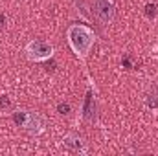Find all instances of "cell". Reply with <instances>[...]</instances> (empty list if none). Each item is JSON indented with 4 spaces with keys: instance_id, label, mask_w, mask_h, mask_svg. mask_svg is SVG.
<instances>
[{
    "instance_id": "obj_1",
    "label": "cell",
    "mask_w": 158,
    "mask_h": 156,
    "mask_svg": "<svg viewBox=\"0 0 158 156\" xmlns=\"http://www.w3.org/2000/svg\"><path fill=\"white\" fill-rule=\"evenodd\" d=\"M66 37H68V44L70 48L74 50V53L85 59L96 40V35L94 31L88 28V26H83V24H72L66 31Z\"/></svg>"
},
{
    "instance_id": "obj_2",
    "label": "cell",
    "mask_w": 158,
    "mask_h": 156,
    "mask_svg": "<svg viewBox=\"0 0 158 156\" xmlns=\"http://www.w3.org/2000/svg\"><path fill=\"white\" fill-rule=\"evenodd\" d=\"M90 9L101 26H110L116 15L114 0H90Z\"/></svg>"
},
{
    "instance_id": "obj_3",
    "label": "cell",
    "mask_w": 158,
    "mask_h": 156,
    "mask_svg": "<svg viewBox=\"0 0 158 156\" xmlns=\"http://www.w3.org/2000/svg\"><path fill=\"white\" fill-rule=\"evenodd\" d=\"M26 55H28L30 61H35V63L52 59V55H53V46H52L50 42H46V40H31V42H28V46H26Z\"/></svg>"
},
{
    "instance_id": "obj_4",
    "label": "cell",
    "mask_w": 158,
    "mask_h": 156,
    "mask_svg": "<svg viewBox=\"0 0 158 156\" xmlns=\"http://www.w3.org/2000/svg\"><path fill=\"white\" fill-rule=\"evenodd\" d=\"M24 129H26V132H30V134L37 136V134H40V132L44 130V123H42V119H40L37 114H31V112H28L26 123H24Z\"/></svg>"
},
{
    "instance_id": "obj_5",
    "label": "cell",
    "mask_w": 158,
    "mask_h": 156,
    "mask_svg": "<svg viewBox=\"0 0 158 156\" xmlns=\"http://www.w3.org/2000/svg\"><path fill=\"white\" fill-rule=\"evenodd\" d=\"M64 145L66 147H70L72 151H76V153H81V154H86V143H85V140L81 138V136H76V134H70V136H64Z\"/></svg>"
},
{
    "instance_id": "obj_6",
    "label": "cell",
    "mask_w": 158,
    "mask_h": 156,
    "mask_svg": "<svg viewBox=\"0 0 158 156\" xmlns=\"http://www.w3.org/2000/svg\"><path fill=\"white\" fill-rule=\"evenodd\" d=\"M83 116L86 117L88 121H94V119H96V101H94V97H92V92L86 94L85 107H83Z\"/></svg>"
},
{
    "instance_id": "obj_7",
    "label": "cell",
    "mask_w": 158,
    "mask_h": 156,
    "mask_svg": "<svg viewBox=\"0 0 158 156\" xmlns=\"http://www.w3.org/2000/svg\"><path fill=\"white\" fill-rule=\"evenodd\" d=\"M158 7H156V4H153V2H149V4H145V17L149 18V20H153L155 17H156V11Z\"/></svg>"
},
{
    "instance_id": "obj_8",
    "label": "cell",
    "mask_w": 158,
    "mask_h": 156,
    "mask_svg": "<svg viewBox=\"0 0 158 156\" xmlns=\"http://www.w3.org/2000/svg\"><path fill=\"white\" fill-rule=\"evenodd\" d=\"M26 117H28V112H15V114H13V121H15L19 127H24Z\"/></svg>"
},
{
    "instance_id": "obj_9",
    "label": "cell",
    "mask_w": 158,
    "mask_h": 156,
    "mask_svg": "<svg viewBox=\"0 0 158 156\" xmlns=\"http://www.w3.org/2000/svg\"><path fill=\"white\" fill-rule=\"evenodd\" d=\"M147 107L149 109H158V96L156 94H149L147 96Z\"/></svg>"
},
{
    "instance_id": "obj_10",
    "label": "cell",
    "mask_w": 158,
    "mask_h": 156,
    "mask_svg": "<svg viewBox=\"0 0 158 156\" xmlns=\"http://www.w3.org/2000/svg\"><path fill=\"white\" fill-rule=\"evenodd\" d=\"M57 112L63 114V116L70 114V105H68V103H59V105H57Z\"/></svg>"
},
{
    "instance_id": "obj_11",
    "label": "cell",
    "mask_w": 158,
    "mask_h": 156,
    "mask_svg": "<svg viewBox=\"0 0 158 156\" xmlns=\"http://www.w3.org/2000/svg\"><path fill=\"white\" fill-rule=\"evenodd\" d=\"M9 107H11L9 97H7V96H2V97H0V109L4 110V109H9Z\"/></svg>"
},
{
    "instance_id": "obj_12",
    "label": "cell",
    "mask_w": 158,
    "mask_h": 156,
    "mask_svg": "<svg viewBox=\"0 0 158 156\" xmlns=\"http://www.w3.org/2000/svg\"><path fill=\"white\" fill-rule=\"evenodd\" d=\"M53 70H55V63L52 61V63H48V64H46V72H53Z\"/></svg>"
}]
</instances>
